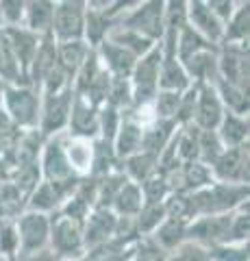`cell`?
I'll return each mask as SVG.
<instances>
[{
	"instance_id": "1",
	"label": "cell",
	"mask_w": 250,
	"mask_h": 261,
	"mask_svg": "<svg viewBox=\"0 0 250 261\" xmlns=\"http://www.w3.org/2000/svg\"><path fill=\"white\" fill-rule=\"evenodd\" d=\"M63 140H66V133L52 135L44 142L42 154H39V170H42V181L50 183L68 200V196L76 190L85 176L76 174L74 168L70 166L66 148H63Z\"/></svg>"
},
{
	"instance_id": "2",
	"label": "cell",
	"mask_w": 250,
	"mask_h": 261,
	"mask_svg": "<svg viewBox=\"0 0 250 261\" xmlns=\"http://www.w3.org/2000/svg\"><path fill=\"white\" fill-rule=\"evenodd\" d=\"M248 198H250V185H229L217 181L205 187V190L189 194L193 218L231 214L244 202H248Z\"/></svg>"
},
{
	"instance_id": "3",
	"label": "cell",
	"mask_w": 250,
	"mask_h": 261,
	"mask_svg": "<svg viewBox=\"0 0 250 261\" xmlns=\"http://www.w3.org/2000/svg\"><path fill=\"white\" fill-rule=\"evenodd\" d=\"M3 111L9 116L18 128L33 130L39 122V107H42V96L29 85H7L3 94Z\"/></svg>"
},
{
	"instance_id": "4",
	"label": "cell",
	"mask_w": 250,
	"mask_h": 261,
	"mask_svg": "<svg viewBox=\"0 0 250 261\" xmlns=\"http://www.w3.org/2000/svg\"><path fill=\"white\" fill-rule=\"evenodd\" d=\"M165 3L163 0H148V3H137L128 13L120 18L118 27L140 33L142 37L159 44L165 33Z\"/></svg>"
},
{
	"instance_id": "5",
	"label": "cell",
	"mask_w": 250,
	"mask_h": 261,
	"mask_svg": "<svg viewBox=\"0 0 250 261\" xmlns=\"http://www.w3.org/2000/svg\"><path fill=\"white\" fill-rule=\"evenodd\" d=\"M159 65H161V44H157L150 53L140 57L131 74V92L133 107L150 105L159 92Z\"/></svg>"
},
{
	"instance_id": "6",
	"label": "cell",
	"mask_w": 250,
	"mask_h": 261,
	"mask_svg": "<svg viewBox=\"0 0 250 261\" xmlns=\"http://www.w3.org/2000/svg\"><path fill=\"white\" fill-rule=\"evenodd\" d=\"M48 248L63 261H72L85 257L83 244V226L72 220L59 216L57 211L50 216V235H48Z\"/></svg>"
},
{
	"instance_id": "7",
	"label": "cell",
	"mask_w": 250,
	"mask_h": 261,
	"mask_svg": "<svg viewBox=\"0 0 250 261\" xmlns=\"http://www.w3.org/2000/svg\"><path fill=\"white\" fill-rule=\"evenodd\" d=\"M72 100H74V89L68 87L59 94H48L42 96V107H39V122L37 130L42 133L44 140L68 130L70 109Z\"/></svg>"
},
{
	"instance_id": "8",
	"label": "cell",
	"mask_w": 250,
	"mask_h": 261,
	"mask_svg": "<svg viewBox=\"0 0 250 261\" xmlns=\"http://www.w3.org/2000/svg\"><path fill=\"white\" fill-rule=\"evenodd\" d=\"M15 231H18V240H20V257H33L35 252L48 248L50 216L24 209L15 218Z\"/></svg>"
},
{
	"instance_id": "9",
	"label": "cell",
	"mask_w": 250,
	"mask_h": 261,
	"mask_svg": "<svg viewBox=\"0 0 250 261\" xmlns=\"http://www.w3.org/2000/svg\"><path fill=\"white\" fill-rule=\"evenodd\" d=\"M176 33L174 29H165L161 39V65H159V89L168 92H185L191 85V79L176 57Z\"/></svg>"
},
{
	"instance_id": "10",
	"label": "cell",
	"mask_w": 250,
	"mask_h": 261,
	"mask_svg": "<svg viewBox=\"0 0 250 261\" xmlns=\"http://www.w3.org/2000/svg\"><path fill=\"white\" fill-rule=\"evenodd\" d=\"M85 29V3L83 0H59L54 3L52 37L57 44L80 42Z\"/></svg>"
},
{
	"instance_id": "11",
	"label": "cell",
	"mask_w": 250,
	"mask_h": 261,
	"mask_svg": "<svg viewBox=\"0 0 250 261\" xmlns=\"http://www.w3.org/2000/svg\"><path fill=\"white\" fill-rule=\"evenodd\" d=\"M248 59H250L248 44H220V53H217V79L248 92V79H250Z\"/></svg>"
},
{
	"instance_id": "12",
	"label": "cell",
	"mask_w": 250,
	"mask_h": 261,
	"mask_svg": "<svg viewBox=\"0 0 250 261\" xmlns=\"http://www.w3.org/2000/svg\"><path fill=\"white\" fill-rule=\"evenodd\" d=\"M248 163H250V144L237 148H224V152L211 166V174L217 183L229 185H248Z\"/></svg>"
},
{
	"instance_id": "13",
	"label": "cell",
	"mask_w": 250,
	"mask_h": 261,
	"mask_svg": "<svg viewBox=\"0 0 250 261\" xmlns=\"http://www.w3.org/2000/svg\"><path fill=\"white\" fill-rule=\"evenodd\" d=\"M231 214L222 216H200L193 218L185 228V242L200 244L205 248L217 246V244H227L229 240V226H231Z\"/></svg>"
},
{
	"instance_id": "14",
	"label": "cell",
	"mask_w": 250,
	"mask_h": 261,
	"mask_svg": "<svg viewBox=\"0 0 250 261\" xmlns=\"http://www.w3.org/2000/svg\"><path fill=\"white\" fill-rule=\"evenodd\" d=\"M9 42L11 50H13V57L18 61V68H20V79H22V85H29L26 79H29V68L33 63V57L39 48V42L42 37L35 35V33L26 31L24 27H0Z\"/></svg>"
},
{
	"instance_id": "15",
	"label": "cell",
	"mask_w": 250,
	"mask_h": 261,
	"mask_svg": "<svg viewBox=\"0 0 250 261\" xmlns=\"http://www.w3.org/2000/svg\"><path fill=\"white\" fill-rule=\"evenodd\" d=\"M224 116V107L217 98V92L211 83H200L196 109H193L191 124L198 130H215Z\"/></svg>"
},
{
	"instance_id": "16",
	"label": "cell",
	"mask_w": 250,
	"mask_h": 261,
	"mask_svg": "<svg viewBox=\"0 0 250 261\" xmlns=\"http://www.w3.org/2000/svg\"><path fill=\"white\" fill-rule=\"evenodd\" d=\"M66 133L70 137L96 140V137H98V107L87 102L83 96H74Z\"/></svg>"
},
{
	"instance_id": "17",
	"label": "cell",
	"mask_w": 250,
	"mask_h": 261,
	"mask_svg": "<svg viewBox=\"0 0 250 261\" xmlns=\"http://www.w3.org/2000/svg\"><path fill=\"white\" fill-rule=\"evenodd\" d=\"M116 224H118V216L111 209H92V214L87 216L85 224H83L85 252L114 238Z\"/></svg>"
},
{
	"instance_id": "18",
	"label": "cell",
	"mask_w": 250,
	"mask_h": 261,
	"mask_svg": "<svg viewBox=\"0 0 250 261\" xmlns=\"http://www.w3.org/2000/svg\"><path fill=\"white\" fill-rule=\"evenodd\" d=\"M187 24L198 33V35H203L207 42L220 46L224 24L215 18L205 0H189L187 3Z\"/></svg>"
},
{
	"instance_id": "19",
	"label": "cell",
	"mask_w": 250,
	"mask_h": 261,
	"mask_svg": "<svg viewBox=\"0 0 250 261\" xmlns=\"http://www.w3.org/2000/svg\"><path fill=\"white\" fill-rule=\"evenodd\" d=\"M96 55H98V61L102 65V70L109 72V76H114V79H131L133 68L137 63L135 55L124 50L122 46L109 42V39H104V42L96 48Z\"/></svg>"
},
{
	"instance_id": "20",
	"label": "cell",
	"mask_w": 250,
	"mask_h": 261,
	"mask_svg": "<svg viewBox=\"0 0 250 261\" xmlns=\"http://www.w3.org/2000/svg\"><path fill=\"white\" fill-rule=\"evenodd\" d=\"M118 27V20H111L104 15V11L98 7L96 0L85 3V29H83V42L96 50L104 39L109 37V33Z\"/></svg>"
},
{
	"instance_id": "21",
	"label": "cell",
	"mask_w": 250,
	"mask_h": 261,
	"mask_svg": "<svg viewBox=\"0 0 250 261\" xmlns=\"http://www.w3.org/2000/svg\"><path fill=\"white\" fill-rule=\"evenodd\" d=\"M142 150V124L135 120L131 109L122 111V120H120V128L114 140V152L118 161H124L126 157Z\"/></svg>"
},
{
	"instance_id": "22",
	"label": "cell",
	"mask_w": 250,
	"mask_h": 261,
	"mask_svg": "<svg viewBox=\"0 0 250 261\" xmlns=\"http://www.w3.org/2000/svg\"><path fill=\"white\" fill-rule=\"evenodd\" d=\"M54 63H57V42H54L52 35H46V37H42V42H39V48L33 57V63H31V68H29V79H26L29 87H33L39 94V87H42L44 79L48 76V72L54 68Z\"/></svg>"
},
{
	"instance_id": "23",
	"label": "cell",
	"mask_w": 250,
	"mask_h": 261,
	"mask_svg": "<svg viewBox=\"0 0 250 261\" xmlns=\"http://www.w3.org/2000/svg\"><path fill=\"white\" fill-rule=\"evenodd\" d=\"M52 18H54V3H50V0H29L22 27L39 37H46L52 35Z\"/></svg>"
},
{
	"instance_id": "24",
	"label": "cell",
	"mask_w": 250,
	"mask_h": 261,
	"mask_svg": "<svg viewBox=\"0 0 250 261\" xmlns=\"http://www.w3.org/2000/svg\"><path fill=\"white\" fill-rule=\"evenodd\" d=\"M217 137L224 148H237V146L248 144L250 137V120L244 116H235L231 111H224L220 124L215 128Z\"/></svg>"
},
{
	"instance_id": "25",
	"label": "cell",
	"mask_w": 250,
	"mask_h": 261,
	"mask_svg": "<svg viewBox=\"0 0 250 261\" xmlns=\"http://www.w3.org/2000/svg\"><path fill=\"white\" fill-rule=\"evenodd\" d=\"M176 128H179V124H176L174 120H159L157 118L155 122H150L148 126L142 128V150L155 154L159 159V154L170 144Z\"/></svg>"
},
{
	"instance_id": "26",
	"label": "cell",
	"mask_w": 250,
	"mask_h": 261,
	"mask_svg": "<svg viewBox=\"0 0 250 261\" xmlns=\"http://www.w3.org/2000/svg\"><path fill=\"white\" fill-rule=\"evenodd\" d=\"M116 170H120V161L114 152V144L96 137L92 142V166H90V174L87 176L100 181V178L116 172Z\"/></svg>"
},
{
	"instance_id": "27",
	"label": "cell",
	"mask_w": 250,
	"mask_h": 261,
	"mask_svg": "<svg viewBox=\"0 0 250 261\" xmlns=\"http://www.w3.org/2000/svg\"><path fill=\"white\" fill-rule=\"evenodd\" d=\"M250 42V3H237L235 13L224 24L220 44H248Z\"/></svg>"
},
{
	"instance_id": "28",
	"label": "cell",
	"mask_w": 250,
	"mask_h": 261,
	"mask_svg": "<svg viewBox=\"0 0 250 261\" xmlns=\"http://www.w3.org/2000/svg\"><path fill=\"white\" fill-rule=\"evenodd\" d=\"M157 161L159 159L155 157V154L140 150V152L131 154V157H126L124 161H120V170H122V174L131 183L142 185L148 176H152L157 172Z\"/></svg>"
},
{
	"instance_id": "29",
	"label": "cell",
	"mask_w": 250,
	"mask_h": 261,
	"mask_svg": "<svg viewBox=\"0 0 250 261\" xmlns=\"http://www.w3.org/2000/svg\"><path fill=\"white\" fill-rule=\"evenodd\" d=\"M66 202V196H63L59 190H54L50 183L42 181L39 183L33 194L29 196L26 200V209L29 211H39V214H46V216H52L54 211H59V207Z\"/></svg>"
},
{
	"instance_id": "30",
	"label": "cell",
	"mask_w": 250,
	"mask_h": 261,
	"mask_svg": "<svg viewBox=\"0 0 250 261\" xmlns=\"http://www.w3.org/2000/svg\"><path fill=\"white\" fill-rule=\"evenodd\" d=\"M92 48L87 46L83 39L80 42H63V44H57V65L66 72V74L74 81L78 68L83 65V61L87 59Z\"/></svg>"
},
{
	"instance_id": "31",
	"label": "cell",
	"mask_w": 250,
	"mask_h": 261,
	"mask_svg": "<svg viewBox=\"0 0 250 261\" xmlns=\"http://www.w3.org/2000/svg\"><path fill=\"white\" fill-rule=\"evenodd\" d=\"M189 222L185 220H176V218H165L163 222L157 226V231L150 235V240L157 244L161 250L172 252L174 248H179L185 242V228Z\"/></svg>"
},
{
	"instance_id": "32",
	"label": "cell",
	"mask_w": 250,
	"mask_h": 261,
	"mask_svg": "<svg viewBox=\"0 0 250 261\" xmlns=\"http://www.w3.org/2000/svg\"><path fill=\"white\" fill-rule=\"evenodd\" d=\"M215 92H217V98H220L224 111H231L235 116H244L248 118V111H250V100H248V92L246 89H239L235 85L227 83V81L217 79L215 83Z\"/></svg>"
},
{
	"instance_id": "33",
	"label": "cell",
	"mask_w": 250,
	"mask_h": 261,
	"mask_svg": "<svg viewBox=\"0 0 250 261\" xmlns=\"http://www.w3.org/2000/svg\"><path fill=\"white\" fill-rule=\"evenodd\" d=\"M92 142L94 140H83V137H70L66 133L63 140V148H66L70 166L74 168V172L80 176L90 174V166H92Z\"/></svg>"
},
{
	"instance_id": "34",
	"label": "cell",
	"mask_w": 250,
	"mask_h": 261,
	"mask_svg": "<svg viewBox=\"0 0 250 261\" xmlns=\"http://www.w3.org/2000/svg\"><path fill=\"white\" fill-rule=\"evenodd\" d=\"M144 207V196L137 183L126 181L122 185V190L116 194L114 202H111V211L118 218H135L140 214V209Z\"/></svg>"
},
{
	"instance_id": "35",
	"label": "cell",
	"mask_w": 250,
	"mask_h": 261,
	"mask_svg": "<svg viewBox=\"0 0 250 261\" xmlns=\"http://www.w3.org/2000/svg\"><path fill=\"white\" fill-rule=\"evenodd\" d=\"M211 48H217V46L211 44V42H207L203 35H198L189 24L187 27H183L179 31V35H176V57H179L181 65L187 61L191 55H196L200 50H211Z\"/></svg>"
},
{
	"instance_id": "36",
	"label": "cell",
	"mask_w": 250,
	"mask_h": 261,
	"mask_svg": "<svg viewBox=\"0 0 250 261\" xmlns=\"http://www.w3.org/2000/svg\"><path fill=\"white\" fill-rule=\"evenodd\" d=\"M107 39H109V42H114V44H118V46H122L124 50L135 55L137 59L144 57L146 53H150L152 48L157 46L155 42H150V39H146V37H142L140 33L128 31V29H120V27H116L114 31H111Z\"/></svg>"
},
{
	"instance_id": "37",
	"label": "cell",
	"mask_w": 250,
	"mask_h": 261,
	"mask_svg": "<svg viewBox=\"0 0 250 261\" xmlns=\"http://www.w3.org/2000/svg\"><path fill=\"white\" fill-rule=\"evenodd\" d=\"M176 159L181 166L198 161V128L193 124L179 126L176 130Z\"/></svg>"
},
{
	"instance_id": "38",
	"label": "cell",
	"mask_w": 250,
	"mask_h": 261,
	"mask_svg": "<svg viewBox=\"0 0 250 261\" xmlns=\"http://www.w3.org/2000/svg\"><path fill=\"white\" fill-rule=\"evenodd\" d=\"M128 181V178L122 174V170H116V172L107 174L104 178L98 181V187H96V202L94 209H111V202H114L116 194L122 190V185Z\"/></svg>"
},
{
	"instance_id": "39",
	"label": "cell",
	"mask_w": 250,
	"mask_h": 261,
	"mask_svg": "<svg viewBox=\"0 0 250 261\" xmlns=\"http://www.w3.org/2000/svg\"><path fill=\"white\" fill-rule=\"evenodd\" d=\"M133 220H135L137 235H140V238H150V235L157 231V226L165 220L163 202H159V205H148V202H144L140 214H137Z\"/></svg>"
},
{
	"instance_id": "40",
	"label": "cell",
	"mask_w": 250,
	"mask_h": 261,
	"mask_svg": "<svg viewBox=\"0 0 250 261\" xmlns=\"http://www.w3.org/2000/svg\"><path fill=\"white\" fill-rule=\"evenodd\" d=\"M140 190L144 196V202H148V205H159V202H163L168 196L174 192L170 178L161 172H155L152 176H148L146 181L140 185Z\"/></svg>"
},
{
	"instance_id": "41",
	"label": "cell",
	"mask_w": 250,
	"mask_h": 261,
	"mask_svg": "<svg viewBox=\"0 0 250 261\" xmlns=\"http://www.w3.org/2000/svg\"><path fill=\"white\" fill-rule=\"evenodd\" d=\"M0 79L9 85H22L18 61H15L13 50H11L9 42H7L3 29H0Z\"/></svg>"
},
{
	"instance_id": "42",
	"label": "cell",
	"mask_w": 250,
	"mask_h": 261,
	"mask_svg": "<svg viewBox=\"0 0 250 261\" xmlns=\"http://www.w3.org/2000/svg\"><path fill=\"white\" fill-rule=\"evenodd\" d=\"M0 257L5 261L20 259V240L15 231V220H0Z\"/></svg>"
},
{
	"instance_id": "43",
	"label": "cell",
	"mask_w": 250,
	"mask_h": 261,
	"mask_svg": "<svg viewBox=\"0 0 250 261\" xmlns=\"http://www.w3.org/2000/svg\"><path fill=\"white\" fill-rule=\"evenodd\" d=\"M222 152H224V146L215 130H198V161L200 163L211 168Z\"/></svg>"
},
{
	"instance_id": "44",
	"label": "cell",
	"mask_w": 250,
	"mask_h": 261,
	"mask_svg": "<svg viewBox=\"0 0 250 261\" xmlns=\"http://www.w3.org/2000/svg\"><path fill=\"white\" fill-rule=\"evenodd\" d=\"M248 238H250V211H248V202H244L241 207L233 211L227 244H246Z\"/></svg>"
},
{
	"instance_id": "45",
	"label": "cell",
	"mask_w": 250,
	"mask_h": 261,
	"mask_svg": "<svg viewBox=\"0 0 250 261\" xmlns=\"http://www.w3.org/2000/svg\"><path fill=\"white\" fill-rule=\"evenodd\" d=\"M120 120H122V111L111 107V105H102L98 109V137L100 140L114 144L116 133L120 128Z\"/></svg>"
},
{
	"instance_id": "46",
	"label": "cell",
	"mask_w": 250,
	"mask_h": 261,
	"mask_svg": "<svg viewBox=\"0 0 250 261\" xmlns=\"http://www.w3.org/2000/svg\"><path fill=\"white\" fill-rule=\"evenodd\" d=\"M120 111L131 109L133 107V92H131V81L128 79H114L111 76L109 83V94H107V102Z\"/></svg>"
},
{
	"instance_id": "47",
	"label": "cell",
	"mask_w": 250,
	"mask_h": 261,
	"mask_svg": "<svg viewBox=\"0 0 250 261\" xmlns=\"http://www.w3.org/2000/svg\"><path fill=\"white\" fill-rule=\"evenodd\" d=\"M181 94L183 92H168V89H159L155 100H152V111L159 120H174L176 118V109L181 102Z\"/></svg>"
},
{
	"instance_id": "48",
	"label": "cell",
	"mask_w": 250,
	"mask_h": 261,
	"mask_svg": "<svg viewBox=\"0 0 250 261\" xmlns=\"http://www.w3.org/2000/svg\"><path fill=\"white\" fill-rule=\"evenodd\" d=\"M22 133L24 130L15 126L13 122L9 120V116L3 111V107H0V157L11 154L15 150V146H18Z\"/></svg>"
},
{
	"instance_id": "49",
	"label": "cell",
	"mask_w": 250,
	"mask_h": 261,
	"mask_svg": "<svg viewBox=\"0 0 250 261\" xmlns=\"http://www.w3.org/2000/svg\"><path fill=\"white\" fill-rule=\"evenodd\" d=\"M211 261H250V246L246 244H217L207 248Z\"/></svg>"
},
{
	"instance_id": "50",
	"label": "cell",
	"mask_w": 250,
	"mask_h": 261,
	"mask_svg": "<svg viewBox=\"0 0 250 261\" xmlns=\"http://www.w3.org/2000/svg\"><path fill=\"white\" fill-rule=\"evenodd\" d=\"M198 87H200V83H191V85L181 94V102H179V109H176V118H174V122H176L179 126L191 124L193 109H196V98H198Z\"/></svg>"
},
{
	"instance_id": "51",
	"label": "cell",
	"mask_w": 250,
	"mask_h": 261,
	"mask_svg": "<svg viewBox=\"0 0 250 261\" xmlns=\"http://www.w3.org/2000/svg\"><path fill=\"white\" fill-rule=\"evenodd\" d=\"M26 0H0V27H22Z\"/></svg>"
},
{
	"instance_id": "52",
	"label": "cell",
	"mask_w": 250,
	"mask_h": 261,
	"mask_svg": "<svg viewBox=\"0 0 250 261\" xmlns=\"http://www.w3.org/2000/svg\"><path fill=\"white\" fill-rule=\"evenodd\" d=\"M165 261H211V257H209V250L205 246H200V244L183 242L179 248L168 252Z\"/></svg>"
},
{
	"instance_id": "53",
	"label": "cell",
	"mask_w": 250,
	"mask_h": 261,
	"mask_svg": "<svg viewBox=\"0 0 250 261\" xmlns=\"http://www.w3.org/2000/svg\"><path fill=\"white\" fill-rule=\"evenodd\" d=\"M165 29H174L179 33L183 27H187V3L185 0H170L165 3Z\"/></svg>"
},
{
	"instance_id": "54",
	"label": "cell",
	"mask_w": 250,
	"mask_h": 261,
	"mask_svg": "<svg viewBox=\"0 0 250 261\" xmlns=\"http://www.w3.org/2000/svg\"><path fill=\"white\" fill-rule=\"evenodd\" d=\"M168 252L161 250L150 238H140L131 261H165Z\"/></svg>"
},
{
	"instance_id": "55",
	"label": "cell",
	"mask_w": 250,
	"mask_h": 261,
	"mask_svg": "<svg viewBox=\"0 0 250 261\" xmlns=\"http://www.w3.org/2000/svg\"><path fill=\"white\" fill-rule=\"evenodd\" d=\"M205 3L222 24H227L231 20V15L235 13V7H237V3H233V0H205Z\"/></svg>"
},
{
	"instance_id": "56",
	"label": "cell",
	"mask_w": 250,
	"mask_h": 261,
	"mask_svg": "<svg viewBox=\"0 0 250 261\" xmlns=\"http://www.w3.org/2000/svg\"><path fill=\"white\" fill-rule=\"evenodd\" d=\"M31 261H63V259H59L54 252L50 250V248H44V250H39V252H35L33 257H29Z\"/></svg>"
},
{
	"instance_id": "57",
	"label": "cell",
	"mask_w": 250,
	"mask_h": 261,
	"mask_svg": "<svg viewBox=\"0 0 250 261\" xmlns=\"http://www.w3.org/2000/svg\"><path fill=\"white\" fill-rule=\"evenodd\" d=\"M9 85V83H5L3 79H0V105H3V94H5V87Z\"/></svg>"
},
{
	"instance_id": "58",
	"label": "cell",
	"mask_w": 250,
	"mask_h": 261,
	"mask_svg": "<svg viewBox=\"0 0 250 261\" xmlns=\"http://www.w3.org/2000/svg\"><path fill=\"white\" fill-rule=\"evenodd\" d=\"M72 261H90L87 257H78V259H72Z\"/></svg>"
}]
</instances>
